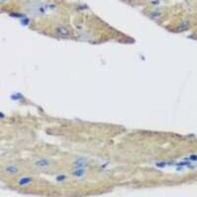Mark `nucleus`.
Instances as JSON below:
<instances>
[{
	"label": "nucleus",
	"instance_id": "obj_1",
	"mask_svg": "<svg viewBox=\"0 0 197 197\" xmlns=\"http://www.w3.org/2000/svg\"><path fill=\"white\" fill-rule=\"evenodd\" d=\"M51 165V161L49 159H39L37 160L36 162H35V166L37 167V168L39 169H46V168H48L49 166Z\"/></svg>",
	"mask_w": 197,
	"mask_h": 197
},
{
	"label": "nucleus",
	"instance_id": "obj_2",
	"mask_svg": "<svg viewBox=\"0 0 197 197\" xmlns=\"http://www.w3.org/2000/svg\"><path fill=\"white\" fill-rule=\"evenodd\" d=\"M4 171H6L7 173H10V174H15V173H18L20 171V168L18 166H15V165H10V166L5 167Z\"/></svg>",
	"mask_w": 197,
	"mask_h": 197
},
{
	"label": "nucleus",
	"instance_id": "obj_3",
	"mask_svg": "<svg viewBox=\"0 0 197 197\" xmlns=\"http://www.w3.org/2000/svg\"><path fill=\"white\" fill-rule=\"evenodd\" d=\"M56 34H58L60 37H68L69 31L65 27H59L58 29H56Z\"/></svg>",
	"mask_w": 197,
	"mask_h": 197
}]
</instances>
